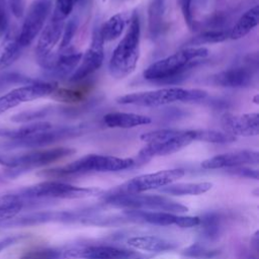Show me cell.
<instances>
[{
  "instance_id": "1",
  "label": "cell",
  "mask_w": 259,
  "mask_h": 259,
  "mask_svg": "<svg viewBox=\"0 0 259 259\" xmlns=\"http://www.w3.org/2000/svg\"><path fill=\"white\" fill-rule=\"evenodd\" d=\"M208 55L204 47H187L150 65L144 78L154 82H176L186 72L196 67Z\"/></svg>"
},
{
  "instance_id": "2",
  "label": "cell",
  "mask_w": 259,
  "mask_h": 259,
  "mask_svg": "<svg viewBox=\"0 0 259 259\" xmlns=\"http://www.w3.org/2000/svg\"><path fill=\"white\" fill-rule=\"evenodd\" d=\"M136 164L132 158H118L104 155H86L66 166L46 169L37 173L46 178H64L90 172H115L125 170Z\"/></svg>"
},
{
  "instance_id": "3",
  "label": "cell",
  "mask_w": 259,
  "mask_h": 259,
  "mask_svg": "<svg viewBox=\"0 0 259 259\" xmlns=\"http://www.w3.org/2000/svg\"><path fill=\"white\" fill-rule=\"evenodd\" d=\"M140 19L135 11L124 36L114 49L109 60L108 71L113 78L122 79L135 71L140 58Z\"/></svg>"
},
{
  "instance_id": "4",
  "label": "cell",
  "mask_w": 259,
  "mask_h": 259,
  "mask_svg": "<svg viewBox=\"0 0 259 259\" xmlns=\"http://www.w3.org/2000/svg\"><path fill=\"white\" fill-rule=\"evenodd\" d=\"M97 187H78L58 181H45L31 186L11 190L0 196L23 200H47L53 198H86L102 194Z\"/></svg>"
},
{
  "instance_id": "5",
  "label": "cell",
  "mask_w": 259,
  "mask_h": 259,
  "mask_svg": "<svg viewBox=\"0 0 259 259\" xmlns=\"http://www.w3.org/2000/svg\"><path fill=\"white\" fill-rule=\"evenodd\" d=\"M207 96L202 89H187L181 87H169L152 91L125 94L116 98V102L124 105H137L144 107H157L173 102L200 101Z\"/></svg>"
},
{
  "instance_id": "6",
  "label": "cell",
  "mask_w": 259,
  "mask_h": 259,
  "mask_svg": "<svg viewBox=\"0 0 259 259\" xmlns=\"http://www.w3.org/2000/svg\"><path fill=\"white\" fill-rule=\"evenodd\" d=\"M102 200L115 207L124 209L156 210L169 213H182L188 210V207L160 195H150L142 193H116L107 191L102 194Z\"/></svg>"
},
{
  "instance_id": "7",
  "label": "cell",
  "mask_w": 259,
  "mask_h": 259,
  "mask_svg": "<svg viewBox=\"0 0 259 259\" xmlns=\"http://www.w3.org/2000/svg\"><path fill=\"white\" fill-rule=\"evenodd\" d=\"M74 153L75 150L70 148H53L32 151L12 157H5L4 166L8 168L6 175L8 177H16L31 169L49 165L62 158L71 156Z\"/></svg>"
},
{
  "instance_id": "8",
  "label": "cell",
  "mask_w": 259,
  "mask_h": 259,
  "mask_svg": "<svg viewBox=\"0 0 259 259\" xmlns=\"http://www.w3.org/2000/svg\"><path fill=\"white\" fill-rule=\"evenodd\" d=\"M93 209L88 210H46L26 213L20 217H14L6 221L0 222V228H15V227H31L47 223H73L82 222L86 217L94 213Z\"/></svg>"
},
{
  "instance_id": "9",
  "label": "cell",
  "mask_w": 259,
  "mask_h": 259,
  "mask_svg": "<svg viewBox=\"0 0 259 259\" xmlns=\"http://www.w3.org/2000/svg\"><path fill=\"white\" fill-rule=\"evenodd\" d=\"M184 174V170L180 168L161 170L132 178L123 184L110 189V191L116 193H142L144 191L161 188L171 184L183 177Z\"/></svg>"
},
{
  "instance_id": "10",
  "label": "cell",
  "mask_w": 259,
  "mask_h": 259,
  "mask_svg": "<svg viewBox=\"0 0 259 259\" xmlns=\"http://www.w3.org/2000/svg\"><path fill=\"white\" fill-rule=\"evenodd\" d=\"M84 132V126L74 125V126H60V127H52L48 131L37 133L26 137L20 140H9L6 143L1 145L2 149H17V148H39L45 147L63 140H67L70 138L78 137L82 135Z\"/></svg>"
},
{
  "instance_id": "11",
  "label": "cell",
  "mask_w": 259,
  "mask_h": 259,
  "mask_svg": "<svg viewBox=\"0 0 259 259\" xmlns=\"http://www.w3.org/2000/svg\"><path fill=\"white\" fill-rule=\"evenodd\" d=\"M57 88L56 82L35 81L31 84L22 85L0 96V114L18 106L23 102L51 95Z\"/></svg>"
},
{
  "instance_id": "12",
  "label": "cell",
  "mask_w": 259,
  "mask_h": 259,
  "mask_svg": "<svg viewBox=\"0 0 259 259\" xmlns=\"http://www.w3.org/2000/svg\"><path fill=\"white\" fill-rule=\"evenodd\" d=\"M66 259H149L152 255L111 246H76L65 249Z\"/></svg>"
},
{
  "instance_id": "13",
  "label": "cell",
  "mask_w": 259,
  "mask_h": 259,
  "mask_svg": "<svg viewBox=\"0 0 259 259\" xmlns=\"http://www.w3.org/2000/svg\"><path fill=\"white\" fill-rule=\"evenodd\" d=\"M51 8V0H34L32 2L18 32V41L22 48L29 46L40 32Z\"/></svg>"
},
{
  "instance_id": "14",
  "label": "cell",
  "mask_w": 259,
  "mask_h": 259,
  "mask_svg": "<svg viewBox=\"0 0 259 259\" xmlns=\"http://www.w3.org/2000/svg\"><path fill=\"white\" fill-rule=\"evenodd\" d=\"M103 44L104 41L99 33V28L95 29L92 34L90 47L85 54L82 55L81 64L75 69L70 77L71 82H79L101 67L104 58Z\"/></svg>"
},
{
  "instance_id": "15",
  "label": "cell",
  "mask_w": 259,
  "mask_h": 259,
  "mask_svg": "<svg viewBox=\"0 0 259 259\" xmlns=\"http://www.w3.org/2000/svg\"><path fill=\"white\" fill-rule=\"evenodd\" d=\"M82 54L75 51L73 48L59 50L58 53H52L46 60L44 69L56 78L64 79L70 74H73L81 61Z\"/></svg>"
},
{
  "instance_id": "16",
  "label": "cell",
  "mask_w": 259,
  "mask_h": 259,
  "mask_svg": "<svg viewBox=\"0 0 259 259\" xmlns=\"http://www.w3.org/2000/svg\"><path fill=\"white\" fill-rule=\"evenodd\" d=\"M194 140H193L192 130H181L179 135L171 140L160 142V143L147 144L139 152L138 159L141 162H146L147 160H150L153 157L170 155L180 151L181 149L188 146Z\"/></svg>"
},
{
  "instance_id": "17",
  "label": "cell",
  "mask_w": 259,
  "mask_h": 259,
  "mask_svg": "<svg viewBox=\"0 0 259 259\" xmlns=\"http://www.w3.org/2000/svg\"><path fill=\"white\" fill-rule=\"evenodd\" d=\"M221 124L225 133L233 137H254L259 134V114L256 112L245 114L224 113L221 117Z\"/></svg>"
},
{
  "instance_id": "18",
  "label": "cell",
  "mask_w": 259,
  "mask_h": 259,
  "mask_svg": "<svg viewBox=\"0 0 259 259\" xmlns=\"http://www.w3.org/2000/svg\"><path fill=\"white\" fill-rule=\"evenodd\" d=\"M259 163V153L251 150H241L213 156L201 163L203 169L232 168L244 165H257Z\"/></svg>"
},
{
  "instance_id": "19",
  "label": "cell",
  "mask_w": 259,
  "mask_h": 259,
  "mask_svg": "<svg viewBox=\"0 0 259 259\" xmlns=\"http://www.w3.org/2000/svg\"><path fill=\"white\" fill-rule=\"evenodd\" d=\"M64 29V21L52 19L42 28V31L38 37L35 53L36 60H40L53 53V49L56 47L58 41L62 37Z\"/></svg>"
},
{
  "instance_id": "20",
  "label": "cell",
  "mask_w": 259,
  "mask_h": 259,
  "mask_svg": "<svg viewBox=\"0 0 259 259\" xmlns=\"http://www.w3.org/2000/svg\"><path fill=\"white\" fill-rule=\"evenodd\" d=\"M253 75L250 69L236 67L225 70L213 76V83L229 88H241L248 86L252 81Z\"/></svg>"
},
{
  "instance_id": "21",
  "label": "cell",
  "mask_w": 259,
  "mask_h": 259,
  "mask_svg": "<svg viewBox=\"0 0 259 259\" xmlns=\"http://www.w3.org/2000/svg\"><path fill=\"white\" fill-rule=\"evenodd\" d=\"M127 244L138 250L148 252H166L177 248V243L158 236H137L127 240Z\"/></svg>"
},
{
  "instance_id": "22",
  "label": "cell",
  "mask_w": 259,
  "mask_h": 259,
  "mask_svg": "<svg viewBox=\"0 0 259 259\" xmlns=\"http://www.w3.org/2000/svg\"><path fill=\"white\" fill-rule=\"evenodd\" d=\"M105 125L113 128H132L139 125L148 124L152 121L151 117L138 113L128 112H109L104 115Z\"/></svg>"
},
{
  "instance_id": "23",
  "label": "cell",
  "mask_w": 259,
  "mask_h": 259,
  "mask_svg": "<svg viewBox=\"0 0 259 259\" xmlns=\"http://www.w3.org/2000/svg\"><path fill=\"white\" fill-rule=\"evenodd\" d=\"M22 47L18 41V33L7 30L0 45V71L12 65L21 55Z\"/></svg>"
},
{
  "instance_id": "24",
  "label": "cell",
  "mask_w": 259,
  "mask_h": 259,
  "mask_svg": "<svg viewBox=\"0 0 259 259\" xmlns=\"http://www.w3.org/2000/svg\"><path fill=\"white\" fill-rule=\"evenodd\" d=\"M259 21V6L255 5L247 10L234 25L230 31V38L240 39L247 35L254 27L257 26Z\"/></svg>"
},
{
  "instance_id": "25",
  "label": "cell",
  "mask_w": 259,
  "mask_h": 259,
  "mask_svg": "<svg viewBox=\"0 0 259 259\" xmlns=\"http://www.w3.org/2000/svg\"><path fill=\"white\" fill-rule=\"evenodd\" d=\"M212 187L210 182H195V183H176L168 184L160 188V191L170 195H199L208 191Z\"/></svg>"
},
{
  "instance_id": "26",
  "label": "cell",
  "mask_w": 259,
  "mask_h": 259,
  "mask_svg": "<svg viewBox=\"0 0 259 259\" xmlns=\"http://www.w3.org/2000/svg\"><path fill=\"white\" fill-rule=\"evenodd\" d=\"M126 18L122 13H117L109 17L99 28V33L103 41H110L116 39L125 27Z\"/></svg>"
},
{
  "instance_id": "27",
  "label": "cell",
  "mask_w": 259,
  "mask_h": 259,
  "mask_svg": "<svg viewBox=\"0 0 259 259\" xmlns=\"http://www.w3.org/2000/svg\"><path fill=\"white\" fill-rule=\"evenodd\" d=\"M39 200H23L0 196V222L14 218L24 207L36 204Z\"/></svg>"
},
{
  "instance_id": "28",
  "label": "cell",
  "mask_w": 259,
  "mask_h": 259,
  "mask_svg": "<svg viewBox=\"0 0 259 259\" xmlns=\"http://www.w3.org/2000/svg\"><path fill=\"white\" fill-rule=\"evenodd\" d=\"M201 236L206 240H217L221 234V218L220 215L214 212H206L199 218V224Z\"/></svg>"
},
{
  "instance_id": "29",
  "label": "cell",
  "mask_w": 259,
  "mask_h": 259,
  "mask_svg": "<svg viewBox=\"0 0 259 259\" xmlns=\"http://www.w3.org/2000/svg\"><path fill=\"white\" fill-rule=\"evenodd\" d=\"M164 15V0H152L148 9L149 31L152 37H157L162 32Z\"/></svg>"
},
{
  "instance_id": "30",
  "label": "cell",
  "mask_w": 259,
  "mask_h": 259,
  "mask_svg": "<svg viewBox=\"0 0 259 259\" xmlns=\"http://www.w3.org/2000/svg\"><path fill=\"white\" fill-rule=\"evenodd\" d=\"M88 89L85 86L74 88H56L51 94L53 99L65 103H77L85 99Z\"/></svg>"
},
{
  "instance_id": "31",
  "label": "cell",
  "mask_w": 259,
  "mask_h": 259,
  "mask_svg": "<svg viewBox=\"0 0 259 259\" xmlns=\"http://www.w3.org/2000/svg\"><path fill=\"white\" fill-rule=\"evenodd\" d=\"M193 133V140L206 142V143H213V144H228L232 143L236 140V137H233L227 133H222L215 130H192Z\"/></svg>"
},
{
  "instance_id": "32",
  "label": "cell",
  "mask_w": 259,
  "mask_h": 259,
  "mask_svg": "<svg viewBox=\"0 0 259 259\" xmlns=\"http://www.w3.org/2000/svg\"><path fill=\"white\" fill-rule=\"evenodd\" d=\"M230 36V32L227 30H219V29H212L204 31L193 38H191L188 42V47H197L204 44H217L222 42L226 40Z\"/></svg>"
},
{
  "instance_id": "33",
  "label": "cell",
  "mask_w": 259,
  "mask_h": 259,
  "mask_svg": "<svg viewBox=\"0 0 259 259\" xmlns=\"http://www.w3.org/2000/svg\"><path fill=\"white\" fill-rule=\"evenodd\" d=\"M37 80L27 77L18 72H0V93L13 85H27Z\"/></svg>"
},
{
  "instance_id": "34",
  "label": "cell",
  "mask_w": 259,
  "mask_h": 259,
  "mask_svg": "<svg viewBox=\"0 0 259 259\" xmlns=\"http://www.w3.org/2000/svg\"><path fill=\"white\" fill-rule=\"evenodd\" d=\"M19 259H66L65 249L42 248L30 250L24 253Z\"/></svg>"
},
{
  "instance_id": "35",
  "label": "cell",
  "mask_w": 259,
  "mask_h": 259,
  "mask_svg": "<svg viewBox=\"0 0 259 259\" xmlns=\"http://www.w3.org/2000/svg\"><path fill=\"white\" fill-rule=\"evenodd\" d=\"M180 131L181 130H176V128L156 130V131H152L149 133H145L140 138L143 142H145L147 144L160 143V142H165V141L175 138L176 136L179 135Z\"/></svg>"
},
{
  "instance_id": "36",
  "label": "cell",
  "mask_w": 259,
  "mask_h": 259,
  "mask_svg": "<svg viewBox=\"0 0 259 259\" xmlns=\"http://www.w3.org/2000/svg\"><path fill=\"white\" fill-rule=\"evenodd\" d=\"M218 253L219 252L217 250L207 249L205 246L201 245L200 243L192 244L182 251L183 256L194 258V259H210L217 256Z\"/></svg>"
},
{
  "instance_id": "37",
  "label": "cell",
  "mask_w": 259,
  "mask_h": 259,
  "mask_svg": "<svg viewBox=\"0 0 259 259\" xmlns=\"http://www.w3.org/2000/svg\"><path fill=\"white\" fill-rule=\"evenodd\" d=\"M80 1L83 0H57L51 18L64 21L70 15L74 6Z\"/></svg>"
},
{
  "instance_id": "38",
  "label": "cell",
  "mask_w": 259,
  "mask_h": 259,
  "mask_svg": "<svg viewBox=\"0 0 259 259\" xmlns=\"http://www.w3.org/2000/svg\"><path fill=\"white\" fill-rule=\"evenodd\" d=\"M49 114V109L48 108H42V109H36V110H27V111H22L19 113H16L11 116V120L13 122H18V123H23V122H29L38 118L46 117Z\"/></svg>"
},
{
  "instance_id": "39",
  "label": "cell",
  "mask_w": 259,
  "mask_h": 259,
  "mask_svg": "<svg viewBox=\"0 0 259 259\" xmlns=\"http://www.w3.org/2000/svg\"><path fill=\"white\" fill-rule=\"evenodd\" d=\"M78 25H79V19L76 16L72 17L67 22V24L65 25V28L63 29V35L61 37L62 39H61L59 50H63V49H66V48L69 47V45L71 44V41H72L76 31H77Z\"/></svg>"
},
{
  "instance_id": "40",
  "label": "cell",
  "mask_w": 259,
  "mask_h": 259,
  "mask_svg": "<svg viewBox=\"0 0 259 259\" xmlns=\"http://www.w3.org/2000/svg\"><path fill=\"white\" fill-rule=\"evenodd\" d=\"M227 172L231 175L244 177V178H252L255 180L259 179V171L257 169H252L245 166H237L232 168H227Z\"/></svg>"
},
{
  "instance_id": "41",
  "label": "cell",
  "mask_w": 259,
  "mask_h": 259,
  "mask_svg": "<svg viewBox=\"0 0 259 259\" xmlns=\"http://www.w3.org/2000/svg\"><path fill=\"white\" fill-rule=\"evenodd\" d=\"M179 6L182 12V15L184 17L185 23L188 25L190 29H194L195 27V21L193 18L191 6H192V0H179Z\"/></svg>"
},
{
  "instance_id": "42",
  "label": "cell",
  "mask_w": 259,
  "mask_h": 259,
  "mask_svg": "<svg viewBox=\"0 0 259 259\" xmlns=\"http://www.w3.org/2000/svg\"><path fill=\"white\" fill-rule=\"evenodd\" d=\"M8 13L6 0H0V38L5 35L8 30Z\"/></svg>"
},
{
  "instance_id": "43",
  "label": "cell",
  "mask_w": 259,
  "mask_h": 259,
  "mask_svg": "<svg viewBox=\"0 0 259 259\" xmlns=\"http://www.w3.org/2000/svg\"><path fill=\"white\" fill-rule=\"evenodd\" d=\"M199 224V217H190V215H176L174 225L180 228H192L196 227Z\"/></svg>"
},
{
  "instance_id": "44",
  "label": "cell",
  "mask_w": 259,
  "mask_h": 259,
  "mask_svg": "<svg viewBox=\"0 0 259 259\" xmlns=\"http://www.w3.org/2000/svg\"><path fill=\"white\" fill-rule=\"evenodd\" d=\"M7 5L9 6V9L11 13L16 17L20 18L24 14V7L25 2L24 0H6Z\"/></svg>"
},
{
  "instance_id": "45",
  "label": "cell",
  "mask_w": 259,
  "mask_h": 259,
  "mask_svg": "<svg viewBox=\"0 0 259 259\" xmlns=\"http://www.w3.org/2000/svg\"><path fill=\"white\" fill-rule=\"evenodd\" d=\"M23 237L20 235H16V236H10V237H6L4 239L0 240V252H2L3 250H5L6 248L16 244L18 241H20Z\"/></svg>"
},
{
  "instance_id": "46",
  "label": "cell",
  "mask_w": 259,
  "mask_h": 259,
  "mask_svg": "<svg viewBox=\"0 0 259 259\" xmlns=\"http://www.w3.org/2000/svg\"><path fill=\"white\" fill-rule=\"evenodd\" d=\"M251 244L253 246V248L255 249V251H258V247H259V232L257 231L254 236L251 239Z\"/></svg>"
},
{
  "instance_id": "47",
  "label": "cell",
  "mask_w": 259,
  "mask_h": 259,
  "mask_svg": "<svg viewBox=\"0 0 259 259\" xmlns=\"http://www.w3.org/2000/svg\"><path fill=\"white\" fill-rule=\"evenodd\" d=\"M0 165L1 166L4 165V156H0Z\"/></svg>"
},
{
  "instance_id": "48",
  "label": "cell",
  "mask_w": 259,
  "mask_h": 259,
  "mask_svg": "<svg viewBox=\"0 0 259 259\" xmlns=\"http://www.w3.org/2000/svg\"><path fill=\"white\" fill-rule=\"evenodd\" d=\"M103 1H105V0H103Z\"/></svg>"
}]
</instances>
